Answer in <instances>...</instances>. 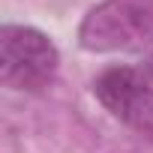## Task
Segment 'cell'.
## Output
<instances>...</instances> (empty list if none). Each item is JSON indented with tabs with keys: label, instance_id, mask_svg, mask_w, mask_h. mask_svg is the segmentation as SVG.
<instances>
[{
	"label": "cell",
	"instance_id": "obj_4",
	"mask_svg": "<svg viewBox=\"0 0 153 153\" xmlns=\"http://www.w3.org/2000/svg\"><path fill=\"white\" fill-rule=\"evenodd\" d=\"M144 72H147V78L153 81V54H147V57H144Z\"/></svg>",
	"mask_w": 153,
	"mask_h": 153
},
{
	"label": "cell",
	"instance_id": "obj_1",
	"mask_svg": "<svg viewBox=\"0 0 153 153\" xmlns=\"http://www.w3.org/2000/svg\"><path fill=\"white\" fill-rule=\"evenodd\" d=\"M87 51L153 54V0H102L81 24Z\"/></svg>",
	"mask_w": 153,
	"mask_h": 153
},
{
	"label": "cell",
	"instance_id": "obj_2",
	"mask_svg": "<svg viewBox=\"0 0 153 153\" xmlns=\"http://www.w3.org/2000/svg\"><path fill=\"white\" fill-rule=\"evenodd\" d=\"M57 48L54 42L24 24H6L0 30V78L12 90L39 93L57 75Z\"/></svg>",
	"mask_w": 153,
	"mask_h": 153
},
{
	"label": "cell",
	"instance_id": "obj_3",
	"mask_svg": "<svg viewBox=\"0 0 153 153\" xmlns=\"http://www.w3.org/2000/svg\"><path fill=\"white\" fill-rule=\"evenodd\" d=\"M93 93L117 120L153 138V81L144 69L111 66L93 81Z\"/></svg>",
	"mask_w": 153,
	"mask_h": 153
}]
</instances>
